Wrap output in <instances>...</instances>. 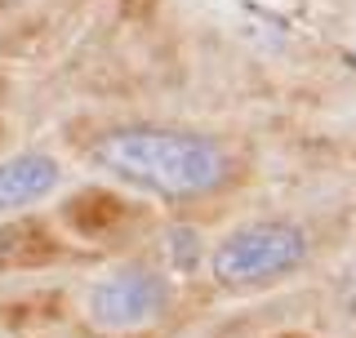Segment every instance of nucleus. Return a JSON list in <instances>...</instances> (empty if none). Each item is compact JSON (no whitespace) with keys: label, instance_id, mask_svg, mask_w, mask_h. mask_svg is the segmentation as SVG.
Instances as JSON below:
<instances>
[{"label":"nucleus","instance_id":"f257e3e1","mask_svg":"<svg viewBox=\"0 0 356 338\" xmlns=\"http://www.w3.org/2000/svg\"><path fill=\"white\" fill-rule=\"evenodd\" d=\"M107 178L161 200H196L232 178V156L218 138L165 125H120L89 147Z\"/></svg>","mask_w":356,"mask_h":338},{"label":"nucleus","instance_id":"f03ea898","mask_svg":"<svg viewBox=\"0 0 356 338\" xmlns=\"http://www.w3.org/2000/svg\"><path fill=\"white\" fill-rule=\"evenodd\" d=\"M312 241L298 223L289 218H254L232 227L222 241L209 250V272L227 289H259L272 280L294 276L307 263Z\"/></svg>","mask_w":356,"mask_h":338},{"label":"nucleus","instance_id":"7ed1b4c3","mask_svg":"<svg viewBox=\"0 0 356 338\" xmlns=\"http://www.w3.org/2000/svg\"><path fill=\"white\" fill-rule=\"evenodd\" d=\"M170 280L143 263L111 267L107 276H98L85 294V312L103 334H129L143 325L161 321L170 312Z\"/></svg>","mask_w":356,"mask_h":338},{"label":"nucleus","instance_id":"20e7f679","mask_svg":"<svg viewBox=\"0 0 356 338\" xmlns=\"http://www.w3.org/2000/svg\"><path fill=\"white\" fill-rule=\"evenodd\" d=\"M63 183V165L49 152H18L9 161H0V218L40 205L44 196H54Z\"/></svg>","mask_w":356,"mask_h":338},{"label":"nucleus","instance_id":"39448f33","mask_svg":"<svg viewBox=\"0 0 356 338\" xmlns=\"http://www.w3.org/2000/svg\"><path fill=\"white\" fill-rule=\"evenodd\" d=\"M161 254H165L170 267H178V272L187 276V272H196V263L209 250H205V241H200V232H192V227H165L161 232Z\"/></svg>","mask_w":356,"mask_h":338},{"label":"nucleus","instance_id":"423d86ee","mask_svg":"<svg viewBox=\"0 0 356 338\" xmlns=\"http://www.w3.org/2000/svg\"><path fill=\"white\" fill-rule=\"evenodd\" d=\"M343 307H348L352 316H356V267L348 272V280H343Z\"/></svg>","mask_w":356,"mask_h":338},{"label":"nucleus","instance_id":"0eeeda50","mask_svg":"<svg viewBox=\"0 0 356 338\" xmlns=\"http://www.w3.org/2000/svg\"><path fill=\"white\" fill-rule=\"evenodd\" d=\"M352 63H356V54H352Z\"/></svg>","mask_w":356,"mask_h":338},{"label":"nucleus","instance_id":"6e6552de","mask_svg":"<svg viewBox=\"0 0 356 338\" xmlns=\"http://www.w3.org/2000/svg\"><path fill=\"white\" fill-rule=\"evenodd\" d=\"M289 338H298V334H289Z\"/></svg>","mask_w":356,"mask_h":338}]
</instances>
